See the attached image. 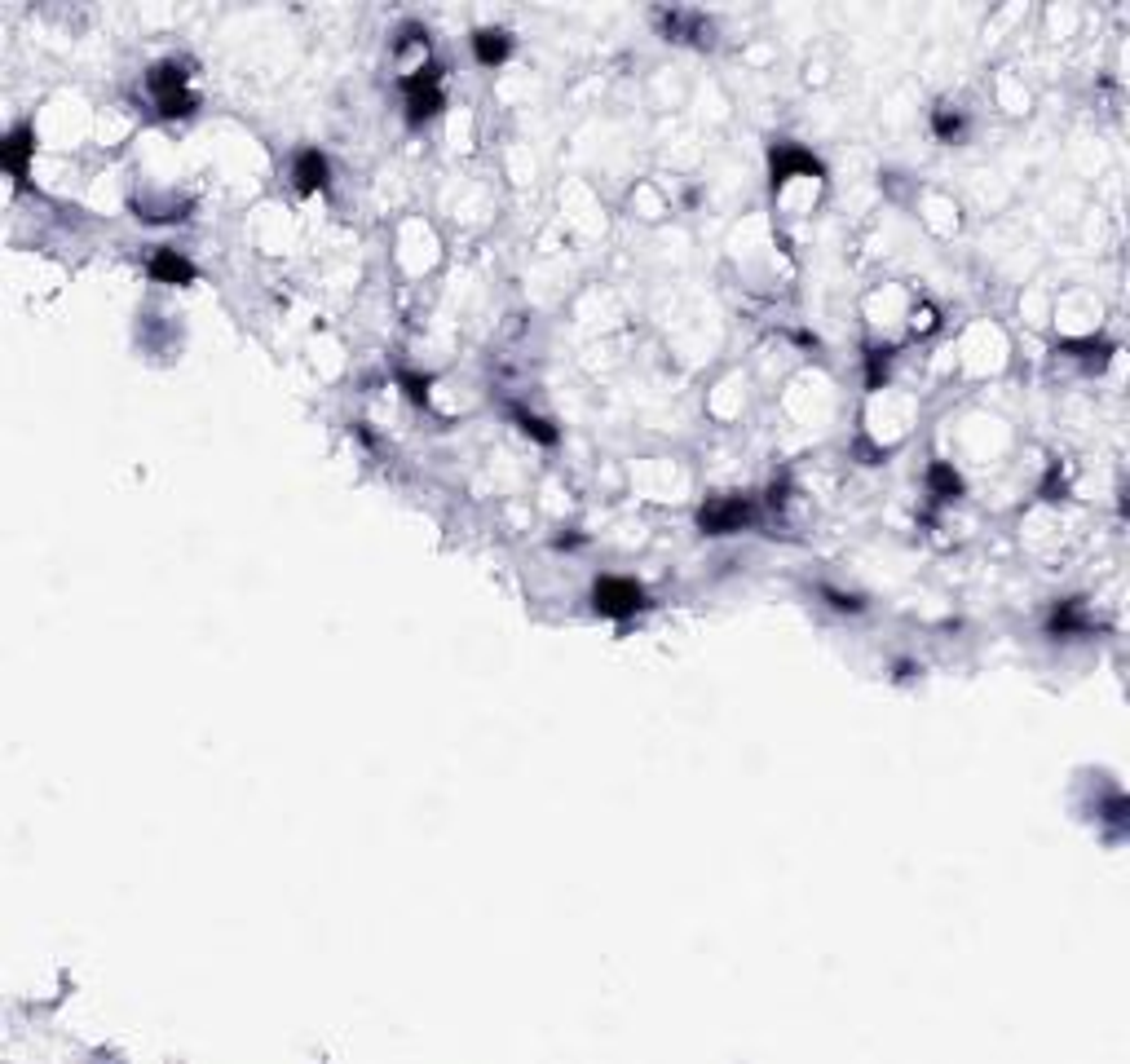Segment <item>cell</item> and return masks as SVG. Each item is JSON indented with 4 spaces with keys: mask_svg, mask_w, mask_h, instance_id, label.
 Returning a JSON list of instances; mask_svg holds the SVG:
<instances>
[{
    "mask_svg": "<svg viewBox=\"0 0 1130 1064\" xmlns=\"http://www.w3.org/2000/svg\"><path fill=\"white\" fill-rule=\"evenodd\" d=\"M146 85H151L155 102H159V115H190L195 111V94L186 89V67H181V62H159V67H151Z\"/></svg>",
    "mask_w": 1130,
    "mask_h": 1064,
    "instance_id": "obj_1",
    "label": "cell"
},
{
    "mask_svg": "<svg viewBox=\"0 0 1130 1064\" xmlns=\"http://www.w3.org/2000/svg\"><path fill=\"white\" fill-rule=\"evenodd\" d=\"M751 517H755L751 499H742V495H720V499H707V504H703V513H698V526H703V534H733V531H742Z\"/></svg>",
    "mask_w": 1130,
    "mask_h": 1064,
    "instance_id": "obj_2",
    "label": "cell"
},
{
    "mask_svg": "<svg viewBox=\"0 0 1130 1064\" xmlns=\"http://www.w3.org/2000/svg\"><path fill=\"white\" fill-rule=\"evenodd\" d=\"M592 605H596V614H605V618H627L645 605V593L632 584V579H600V584L592 588Z\"/></svg>",
    "mask_w": 1130,
    "mask_h": 1064,
    "instance_id": "obj_3",
    "label": "cell"
},
{
    "mask_svg": "<svg viewBox=\"0 0 1130 1064\" xmlns=\"http://www.w3.org/2000/svg\"><path fill=\"white\" fill-rule=\"evenodd\" d=\"M437 111H442V80H437V67H420L415 76H407V115L411 124H420Z\"/></svg>",
    "mask_w": 1130,
    "mask_h": 1064,
    "instance_id": "obj_4",
    "label": "cell"
},
{
    "mask_svg": "<svg viewBox=\"0 0 1130 1064\" xmlns=\"http://www.w3.org/2000/svg\"><path fill=\"white\" fill-rule=\"evenodd\" d=\"M795 172H808V177H822V163H817L808 151H799V147H778V151H773V186L790 181Z\"/></svg>",
    "mask_w": 1130,
    "mask_h": 1064,
    "instance_id": "obj_5",
    "label": "cell"
},
{
    "mask_svg": "<svg viewBox=\"0 0 1130 1064\" xmlns=\"http://www.w3.org/2000/svg\"><path fill=\"white\" fill-rule=\"evenodd\" d=\"M151 279L155 283H195V266H190L181 252H172V248H159L151 257Z\"/></svg>",
    "mask_w": 1130,
    "mask_h": 1064,
    "instance_id": "obj_6",
    "label": "cell"
},
{
    "mask_svg": "<svg viewBox=\"0 0 1130 1064\" xmlns=\"http://www.w3.org/2000/svg\"><path fill=\"white\" fill-rule=\"evenodd\" d=\"M291 177H296L300 195H314V190L327 186V159L318 151H300L296 163H291Z\"/></svg>",
    "mask_w": 1130,
    "mask_h": 1064,
    "instance_id": "obj_7",
    "label": "cell"
},
{
    "mask_svg": "<svg viewBox=\"0 0 1130 1064\" xmlns=\"http://www.w3.org/2000/svg\"><path fill=\"white\" fill-rule=\"evenodd\" d=\"M31 151H35V142H31V129H14L5 138V147H0V159H5V168L14 172V177H23L27 172V159H31Z\"/></svg>",
    "mask_w": 1130,
    "mask_h": 1064,
    "instance_id": "obj_8",
    "label": "cell"
},
{
    "mask_svg": "<svg viewBox=\"0 0 1130 1064\" xmlns=\"http://www.w3.org/2000/svg\"><path fill=\"white\" fill-rule=\"evenodd\" d=\"M508 49H513L508 31H477V35H472V53H477V62H486V67L504 62V58H508Z\"/></svg>",
    "mask_w": 1130,
    "mask_h": 1064,
    "instance_id": "obj_9",
    "label": "cell"
},
{
    "mask_svg": "<svg viewBox=\"0 0 1130 1064\" xmlns=\"http://www.w3.org/2000/svg\"><path fill=\"white\" fill-rule=\"evenodd\" d=\"M927 486H932L936 499H954V495L963 490V481H959V472H954L950 464H932V472H927Z\"/></svg>",
    "mask_w": 1130,
    "mask_h": 1064,
    "instance_id": "obj_10",
    "label": "cell"
},
{
    "mask_svg": "<svg viewBox=\"0 0 1130 1064\" xmlns=\"http://www.w3.org/2000/svg\"><path fill=\"white\" fill-rule=\"evenodd\" d=\"M1082 623H1087V618H1082V609H1078V601L1060 605V609H1055V614H1051V632H1055V636H1069V632H1078V627H1082Z\"/></svg>",
    "mask_w": 1130,
    "mask_h": 1064,
    "instance_id": "obj_11",
    "label": "cell"
},
{
    "mask_svg": "<svg viewBox=\"0 0 1130 1064\" xmlns=\"http://www.w3.org/2000/svg\"><path fill=\"white\" fill-rule=\"evenodd\" d=\"M517 420H522V429L531 433V438H539L543 447H552V442H557V433H552V429H548V424H543V420H534V415H517Z\"/></svg>",
    "mask_w": 1130,
    "mask_h": 1064,
    "instance_id": "obj_12",
    "label": "cell"
},
{
    "mask_svg": "<svg viewBox=\"0 0 1130 1064\" xmlns=\"http://www.w3.org/2000/svg\"><path fill=\"white\" fill-rule=\"evenodd\" d=\"M932 124H936V133H941V138H954V133H959V129H963V115H959V111H954V115H950V106H941V111H936V120H932Z\"/></svg>",
    "mask_w": 1130,
    "mask_h": 1064,
    "instance_id": "obj_13",
    "label": "cell"
},
{
    "mask_svg": "<svg viewBox=\"0 0 1130 1064\" xmlns=\"http://www.w3.org/2000/svg\"><path fill=\"white\" fill-rule=\"evenodd\" d=\"M403 385H407V394H411V403H424V398H428V380L403 376Z\"/></svg>",
    "mask_w": 1130,
    "mask_h": 1064,
    "instance_id": "obj_14",
    "label": "cell"
}]
</instances>
